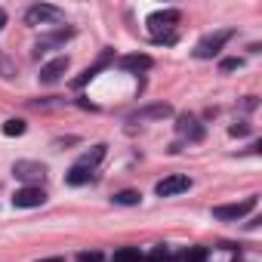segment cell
Instances as JSON below:
<instances>
[{
  "mask_svg": "<svg viewBox=\"0 0 262 262\" xmlns=\"http://www.w3.org/2000/svg\"><path fill=\"white\" fill-rule=\"evenodd\" d=\"M43 201H47V194H43V188H37V185H25V188H19V191L13 194V204H16V207H22V210L40 207Z\"/></svg>",
  "mask_w": 262,
  "mask_h": 262,
  "instance_id": "52a82bcc",
  "label": "cell"
},
{
  "mask_svg": "<svg viewBox=\"0 0 262 262\" xmlns=\"http://www.w3.org/2000/svg\"><path fill=\"white\" fill-rule=\"evenodd\" d=\"M241 65H244L241 59H222V65H219V68H222V71H237Z\"/></svg>",
  "mask_w": 262,
  "mask_h": 262,
  "instance_id": "ac0fdd59",
  "label": "cell"
},
{
  "mask_svg": "<svg viewBox=\"0 0 262 262\" xmlns=\"http://www.w3.org/2000/svg\"><path fill=\"white\" fill-rule=\"evenodd\" d=\"M40 262H62V259H59V256H53V259H40Z\"/></svg>",
  "mask_w": 262,
  "mask_h": 262,
  "instance_id": "7402d4cb",
  "label": "cell"
},
{
  "mask_svg": "<svg viewBox=\"0 0 262 262\" xmlns=\"http://www.w3.org/2000/svg\"><path fill=\"white\" fill-rule=\"evenodd\" d=\"M80 262H102L99 253H80Z\"/></svg>",
  "mask_w": 262,
  "mask_h": 262,
  "instance_id": "ffe728a7",
  "label": "cell"
},
{
  "mask_svg": "<svg viewBox=\"0 0 262 262\" xmlns=\"http://www.w3.org/2000/svg\"><path fill=\"white\" fill-rule=\"evenodd\" d=\"M228 133H231V136H247V133H250V126H244V123L237 126V123H234V126L228 129Z\"/></svg>",
  "mask_w": 262,
  "mask_h": 262,
  "instance_id": "d6986e66",
  "label": "cell"
},
{
  "mask_svg": "<svg viewBox=\"0 0 262 262\" xmlns=\"http://www.w3.org/2000/svg\"><path fill=\"white\" fill-rule=\"evenodd\" d=\"M4 25H7V13L0 10V31H4Z\"/></svg>",
  "mask_w": 262,
  "mask_h": 262,
  "instance_id": "44dd1931",
  "label": "cell"
},
{
  "mask_svg": "<svg viewBox=\"0 0 262 262\" xmlns=\"http://www.w3.org/2000/svg\"><path fill=\"white\" fill-rule=\"evenodd\" d=\"M179 133L198 142V139H204V126H201L194 117H182V120H179Z\"/></svg>",
  "mask_w": 262,
  "mask_h": 262,
  "instance_id": "8fae6325",
  "label": "cell"
},
{
  "mask_svg": "<svg viewBox=\"0 0 262 262\" xmlns=\"http://www.w3.org/2000/svg\"><path fill=\"white\" fill-rule=\"evenodd\" d=\"M25 129H28V123H25L22 117H13V120L4 123V136H22Z\"/></svg>",
  "mask_w": 262,
  "mask_h": 262,
  "instance_id": "5bb4252c",
  "label": "cell"
},
{
  "mask_svg": "<svg viewBox=\"0 0 262 262\" xmlns=\"http://www.w3.org/2000/svg\"><path fill=\"white\" fill-rule=\"evenodd\" d=\"M13 173H16V179L34 185V182H40V179L47 176V167H43V164H34V161H16Z\"/></svg>",
  "mask_w": 262,
  "mask_h": 262,
  "instance_id": "8992f818",
  "label": "cell"
},
{
  "mask_svg": "<svg viewBox=\"0 0 262 262\" xmlns=\"http://www.w3.org/2000/svg\"><path fill=\"white\" fill-rule=\"evenodd\" d=\"M96 74H99V65H93V68H86L80 77H74V80H71V86H74V90H80V86H86V83H90Z\"/></svg>",
  "mask_w": 262,
  "mask_h": 262,
  "instance_id": "e0dca14e",
  "label": "cell"
},
{
  "mask_svg": "<svg viewBox=\"0 0 262 262\" xmlns=\"http://www.w3.org/2000/svg\"><path fill=\"white\" fill-rule=\"evenodd\" d=\"M207 247H188L185 253H182V262H207Z\"/></svg>",
  "mask_w": 262,
  "mask_h": 262,
  "instance_id": "9a60e30c",
  "label": "cell"
},
{
  "mask_svg": "<svg viewBox=\"0 0 262 262\" xmlns=\"http://www.w3.org/2000/svg\"><path fill=\"white\" fill-rule=\"evenodd\" d=\"M65 71H68V56H56L53 62H47L40 68V83H56Z\"/></svg>",
  "mask_w": 262,
  "mask_h": 262,
  "instance_id": "ba28073f",
  "label": "cell"
},
{
  "mask_svg": "<svg viewBox=\"0 0 262 262\" xmlns=\"http://www.w3.org/2000/svg\"><path fill=\"white\" fill-rule=\"evenodd\" d=\"M102 158H105V145H93L90 151H83V155H80L77 167H83V170H90V173H93V170L99 167V161H102Z\"/></svg>",
  "mask_w": 262,
  "mask_h": 262,
  "instance_id": "30bf717a",
  "label": "cell"
},
{
  "mask_svg": "<svg viewBox=\"0 0 262 262\" xmlns=\"http://www.w3.org/2000/svg\"><path fill=\"white\" fill-rule=\"evenodd\" d=\"M188 188H191V179L182 176V173H170V176H164V179L155 185L158 198H173V194H182V191H188Z\"/></svg>",
  "mask_w": 262,
  "mask_h": 262,
  "instance_id": "3957f363",
  "label": "cell"
},
{
  "mask_svg": "<svg viewBox=\"0 0 262 262\" xmlns=\"http://www.w3.org/2000/svg\"><path fill=\"white\" fill-rule=\"evenodd\" d=\"M62 19V10L59 7H50V4H37L25 13V22L28 25H43V22H59Z\"/></svg>",
  "mask_w": 262,
  "mask_h": 262,
  "instance_id": "5b68a950",
  "label": "cell"
},
{
  "mask_svg": "<svg viewBox=\"0 0 262 262\" xmlns=\"http://www.w3.org/2000/svg\"><path fill=\"white\" fill-rule=\"evenodd\" d=\"M176 22H179V13L176 10H161V13H151L148 16V31H151V40L155 43H176Z\"/></svg>",
  "mask_w": 262,
  "mask_h": 262,
  "instance_id": "6da1fadb",
  "label": "cell"
},
{
  "mask_svg": "<svg viewBox=\"0 0 262 262\" xmlns=\"http://www.w3.org/2000/svg\"><path fill=\"white\" fill-rule=\"evenodd\" d=\"M139 201H142V194L133 191V188H126V191H117V194H114V204H120V207H136Z\"/></svg>",
  "mask_w": 262,
  "mask_h": 262,
  "instance_id": "4fadbf2b",
  "label": "cell"
},
{
  "mask_svg": "<svg viewBox=\"0 0 262 262\" xmlns=\"http://www.w3.org/2000/svg\"><path fill=\"white\" fill-rule=\"evenodd\" d=\"M250 210H256V198H244L241 204H225V207H213V216H216V219H225V222H234V219L247 216Z\"/></svg>",
  "mask_w": 262,
  "mask_h": 262,
  "instance_id": "277c9868",
  "label": "cell"
},
{
  "mask_svg": "<svg viewBox=\"0 0 262 262\" xmlns=\"http://www.w3.org/2000/svg\"><path fill=\"white\" fill-rule=\"evenodd\" d=\"M170 114V105H155V108H145V111H139L133 120H145V117H167Z\"/></svg>",
  "mask_w": 262,
  "mask_h": 262,
  "instance_id": "2e32d148",
  "label": "cell"
},
{
  "mask_svg": "<svg viewBox=\"0 0 262 262\" xmlns=\"http://www.w3.org/2000/svg\"><path fill=\"white\" fill-rule=\"evenodd\" d=\"M117 65L123 68V71H148L155 62H151V56H145V53H129V56H120L117 59Z\"/></svg>",
  "mask_w": 262,
  "mask_h": 262,
  "instance_id": "9c48e42d",
  "label": "cell"
},
{
  "mask_svg": "<svg viewBox=\"0 0 262 262\" xmlns=\"http://www.w3.org/2000/svg\"><path fill=\"white\" fill-rule=\"evenodd\" d=\"M231 37H234V31H231V28L213 31V34H207V37L194 47V56H198V59H213V56H219L222 43H225V40H231Z\"/></svg>",
  "mask_w": 262,
  "mask_h": 262,
  "instance_id": "7a4b0ae2",
  "label": "cell"
},
{
  "mask_svg": "<svg viewBox=\"0 0 262 262\" xmlns=\"http://www.w3.org/2000/svg\"><path fill=\"white\" fill-rule=\"evenodd\" d=\"M90 179H93V173H90V170H83V167H77V164H74V167L68 170V176H65V182H68V185H86Z\"/></svg>",
  "mask_w": 262,
  "mask_h": 262,
  "instance_id": "7c38bea8",
  "label": "cell"
}]
</instances>
